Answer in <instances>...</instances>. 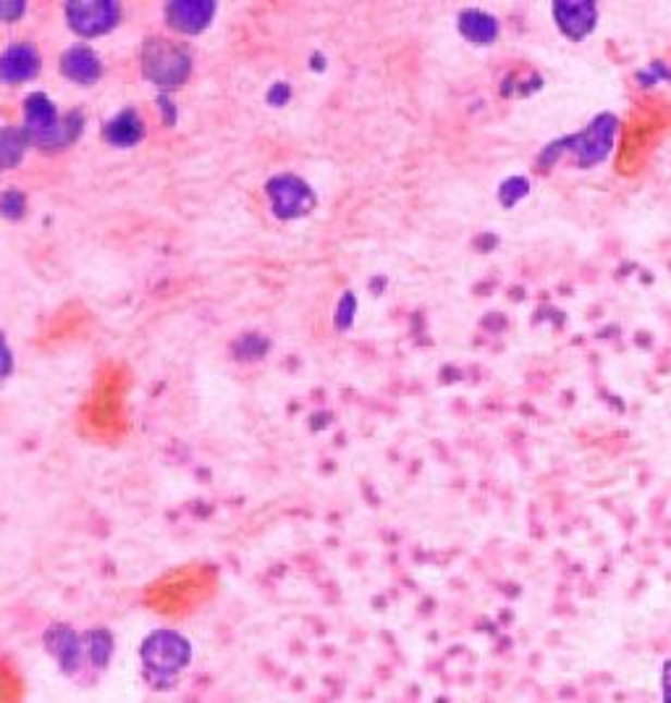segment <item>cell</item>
I'll return each instance as SVG.
<instances>
[{
  "label": "cell",
  "mask_w": 671,
  "mask_h": 703,
  "mask_svg": "<svg viewBox=\"0 0 671 703\" xmlns=\"http://www.w3.org/2000/svg\"><path fill=\"white\" fill-rule=\"evenodd\" d=\"M42 646L53 656L58 669L71 680H93L111 667L115 654L113 633L106 628H89L80 633L71 625H50L42 633Z\"/></svg>",
  "instance_id": "cell-1"
},
{
  "label": "cell",
  "mask_w": 671,
  "mask_h": 703,
  "mask_svg": "<svg viewBox=\"0 0 671 703\" xmlns=\"http://www.w3.org/2000/svg\"><path fill=\"white\" fill-rule=\"evenodd\" d=\"M82 111H69L66 116L58 113L56 102L45 93H32L24 98V132L29 142L42 150H63V147L74 145L84 132Z\"/></svg>",
  "instance_id": "cell-2"
},
{
  "label": "cell",
  "mask_w": 671,
  "mask_h": 703,
  "mask_svg": "<svg viewBox=\"0 0 671 703\" xmlns=\"http://www.w3.org/2000/svg\"><path fill=\"white\" fill-rule=\"evenodd\" d=\"M192 654L195 651H192L190 638L179 633V630H152L139 646V664L145 680L158 690L173 688L179 675L190 669Z\"/></svg>",
  "instance_id": "cell-3"
},
{
  "label": "cell",
  "mask_w": 671,
  "mask_h": 703,
  "mask_svg": "<svg viewBox=\"0 0 671 703\" xmlns=\"http://www.w3.org/2000/svg\"><path fill=\"white\" fill-rule=\"evenodd\" d=\"M617 132H619V119L614 113L596 116L583 132L551 142V145L540 153L538 166L540 169H551L564 153L574 155V163H577L580 169H590V166L603 163V160L609 158V153L614 150Z\"/></svg>",
  "instance_id": "cell-4"
},
{
  "label": "cell",
  "mask_w": 671,
  "mask_h": 703,
  "mask_svg": "<svg viewBox=\"0 0 671 703\" xmlns=\"http://www.w3.org/2000/svg\"><path fill=\"white\" fill-rule=\"evenodd\" d=\"M192 66H195V58L182 43L150 37L142 45V74L155 87L163 89V95L182 87L190 80Z\"/></svg>",
  "instance_id": "cell-5"
},
{
  "label": "cell",
  "mask_w": 671,
  "mask_h": 703,
  "mask_svg": "<svg viewBox=\"0 0 671 703\" xmlns=\"http://www.w3.org/2000/svg\"><path fill=\"white\" fill-rule=\"evenodd\" d=\"M266 195L270 203V210L279 221H296L305 218L318 205V195L305 179L296 173H276L266 182Z\"/></svg>",
  "instance_id": "cell-6"
},
{
  "label": "cell",
  "mask_w": 671,
  "mask_h": 703,
  "mask_svg": "<svg viewBox=\"0 0 671 703\" xmlns=\"http://www.w3.org/2000/svg\"><path fill=\"white\" fill-rule=\"evenodd\" d=\"M63 16L71 32L80 37H102L121 24V3L115 0H69L63 3Z\"/></svg>",
  "instance_id": "cell-7"
},
{
  "label": "cell",
  "mask_w": 671,
  "mask_h": 703,
  "mask_svg": "<svg viewBox=\"0 0 671 703\" xmlns=\"http://www.w3.org/2000/svg\"><path fill=\"white\" fill-rule=\"evenodd\" d=\"M553 22L561 29V35L580 43L587 35H593L598 24V5L593 0H557L551 5Z\"/></svg>",
  "instance_id": "cell-8"
},
{
  "label": "cell",
  "mask_w": 671,
  "mask_h": 703,
  "mask_svg": "<svg viewBox=\"0 0 671 703\" xmlns=\"http://www.w3.org/2000/svg\"><path fill=\"white\" fill-rule=\"evenodd\" d=\"M218 5L212 0H173L166 3V24L179 35H199L212 24Z\"/></svg>",
  "instance_id": "cell-9"
},
{
  "label": "cell",
  "mask_w": 671,
  "mask_h": 703,
  "mask_svg": "<svg viewBox=\"0 0 671 703\" xmlns=\"http://www.w3.org/2000/svg\"><path fill=\"white\" fill-rule=\"evenodd\" d=\"M42 69V58L32 43H11L0 58V76L5 85L32 82Z\"/></svg>",
  "instance_id": "cell-10"
},
{
  "label": "cell",
  "mask_w": 671,
  "mask_h": 703,
  "mask_svg": "<svg viewBox=\"0 0 671 703\" xmlns=\"http://www.w3.org/2000/svg\"><path fill=\"white\" fill-rule=\"evenodd\" d=\"M58 66H61V74L66 76V80L76 82V85H84V87L98 85L100 76H102L100 56L84 43L71 45V48L63 50Z\"/></svg>",
  "instance_id": "cell-11"
},
{
  "label": "cell",
  "mask_w": 671,
  "mask_h": 703,
  "mask_svg": "<svg viewBox=\"0 0 671 703\" xmlns=\"http://www.w3.org/2000/svg\"><path fill=\"white\" fill-rule=\"evenodd\" d=\"M456 27H460V35L464 40H469L473 45H483V48H488V45L499 40L501 32L499 19L480 9H464L462 14L456 16Z\"/></svg>",
  "instance_id": "cell-12"
},
{
  "label": "cell",
  "mask_w": 671,
  "mask_h": 703,
  "mask_svg": "<svg viewBox=\"0 0 671 703\" xmlns=\"http://www.w3.org/2000/svg\"><path fill=\"white\" fill-rule=\"evenodd\" d=\"M102 140L113 147H134L145 140V121L134 108H124L102 126Z\"/></svg>",
  "instance_id": "cell-13"
},
{
  "label": "cell",
  "mask_w": 671,
  "mask_h": 703,
  "mask_svg": "<svg viewBox=\"0 0 671 703\" xmlns=\"http://www.w3.org/2000/svg\"><path fill=\"white\" fill-rule=\"evenodd\" d=\"M32 147V142L24 132V126H3L0 132V163H3L5 171L22 166L24 153Z\"/></svg>",
  "instance_id": "cell-14"
},
{
  "label": "cell",
  "mask_w": 671,
  "mask_h": 703,
  "mask_svg": "<svg viewBox=\"0 0 671 703\" xmlns=\"http://www.w3.org/2000/svg\"><path fill=\"white\" fill-rule=\"evenodd\" d=\"M270 350V341L263 339L260 334H244V337H239L234 341V347H231V352H234L236 360H242V363H249V360H263Z\"/></svg>",
  "instance_id": "cell-15"
},
{
  "label": "cell",
  "mask_w": 671,
  "mask_h": 703,
  "mask_svg": "<svg viewBox=\"0 0 671 703\" xmlns=\"http://www.w3.org/2000/svg\"><path fill=\"white\" fill-rule=\"evenodd\" d=\"M533 184L527 177H509L503 179L501 186H499V203L503 208H514V205L522 203L527 195H530Z\"/></svg>",
  "instance_id": "cell-16"
},
{
  "label": "cell",
  "mask_w": 671,
  "mask_h": 703,
  "mask_svg": "<svg viewBox=\"0 0 671 703\" xmlns=\"http://www.w3.org/2000/svg\"><path fill=\"white\" fill-rule=\"evenodd\" d=\"M24 213H27V195H24L22 190H5L3 195H0V216H3L5 221H22Z\"/></svg>",
  "instance_id": "cell-17"
},
{
  "label": "cell",
  "mask_w": 671,
  "mask_h": 703,
  "mask_svg": "<svg viewBox=\"0 0 671 703\" xmlns=\"http://www.w3.org/2000/svg\"><path fill=\"white\" fill-rule=\"evenodd\" d=\"M354 320H357V294L344 292L341 294L339 305L333 310V326L339 328V331H350Z\"/></svg>",
  "instance_id": "cell-18"
},
{
  "label": "cell",
  "mask_w": 671,
  "mask_h": 703,
  "mask_svg": "<svg viewBox=\"0 0 671 703\" xmlns=\"http://www.w3.org/2000/svg\"><path fill=\"white\" fill-rule=\"evenodd\" d=\"M669 66L667 63H661V61H656V63H650L648 69H643V71H637V82H640L643 87H654L658 85V82H663V80H669Z\"/></svg>",
  "instance_id": "cell-19"
},
{
  "label": "cell",
  "mask_w": 671,
  "mask_h": 703,
  "mask_svg": "<svg viewBox=\"0 0 671 703\" xmlns=\"http://www.w3.org/2000/svg\"><path fill=\"white\" fill-rule=\"evenodd\" d=\"M289 100H292V87H289L286 82H276V85L268 89V102L273 108H283Z\"/></svg>",
  "instance_id": "cell-20"
},
{
  "label": "cell",
  "mask_w": 671,
  "mask_h": 703,
  "mask_svg": "<svg viewBox=\"0 0 671 703\" xmlns=\"http://www.w3.org/2000/svg\"><path fill=\"white\" fill-rule=\"evenodd\" d=\"M24 9H27V3H22V0H14V3L3 0V3H0V19H3V22H16V19L24 16Z\"/></svg>",
  "instance_id": "cell-21"
},
{
  "label": "cell",
  "mask_w": 671,
  "mask_h": 703,
  "mask_svg": "<svg viewBox=\"0 0 671 703\" xmlns=\"http://www.w3.org/2000/svg\"><path fill=\"white\" fill-rule=\"evenodd\" d=\"M661 699L663 703H671V659L663 662L661 667Z\"/></svg>",
  "instance_id": "cell-22"
},
{
  "label": "cell",
  "mask_w": 671,
  "mask_h": 703,
  "mask_svg": "<svg viewBox=\"0 0 671 703\" xmlns=\"http://www.w3.org/2000/svg\"><path fill=\"white\" fill-rule=\"evenodd\" d=\"M158 106L160 111H163V124H176V106H173L168 95H160Z\"/></svg>",
  "instance_id": "cell-23"
},
{
  "label": "cell",
  "mask_w": 671,
  "mask_h": 703,
  "mask_svg": "<svg viewBox=\"0 0 671 703\" xmlns=\"http://www.w3.org/2000/svg\"><path fill=\"white\" fill-rule=\"evenodd\" d=\"M0 352H3V378H9L11 371H14V357H11L9 339H3V347H0Z\"/></svg>",
  "instance_id": "cell-24"
}]
</instances>
